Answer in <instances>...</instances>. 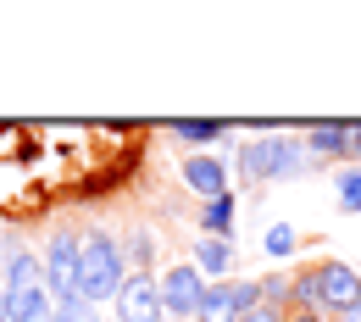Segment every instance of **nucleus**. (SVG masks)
Returning a JSON list of instances; mask_svg holds the SVG:
<instances>
[{"mask_svg":"<svg viewBox=\"0 0 361 322\" xmlns=\"http://www.w3.org/2000/svg\"><path fill=\"white\" fill-rule=\"evenodd\" d=\"M161 289L150 273H128V283L117 289V322H161Z\"/></svg>","mask_w":361,"mask_h":322,"instance_id":"obj_6","label":"nucleus"},{"mask_svg":"<svg viewBox=\"0 0 361 322\" xmlns=\"http://www.w3.org/2000/svg\"><path fill=\"white\" fill-rule=\"evenodd\" d=\"M317 295H322V311L350 317V311H361V273L350 261H322L317 267Z\"/></svg>","mask_w":361,"mask_h":322,"instance_id":"obj_5","label":"nucleus"},{"mask_svg":"<svg viewBox=\"0 0 361 322\" xmlns=\"http://www.w3.org/2000/svg\"><path fill=\"white\" fill-rule=\"evenodd\" d=\"M306 150L312 161H345V123H317L306 134Z\"/></svg>","mask_w":361,"mask_h":322,"instance_id":"obj_14","label":"nucleus"},{"mask_svg":"<svg viewBox=\"0 0 361 322\" xmlns=\"http://www.w3.org/2000/svg\"><path fill=\"white\" fill-rule=\"evenodd\" d=\"M156 289H161V311H167V317H195L212 283L200 278V267H195V261H173L167 273L156 278Z\"/></svg>","mask_w":361,"mask_h":322,"instance_id":"obj_3","label":"nucleus"},{"mask_svg":"<svg viewBox=\"0 0 361 322\" xmlns=\"http://www.w3.org/2000/svg\"><path fill=\"white\" fill-rule=\"evenodd\" d=\"M173 139L178 144H217V139H228V123L223 117H183V123H173Z\"/></svg>","mask_w":361,"mask_h":322,"instance_id":"obj_15","label":"nucleus"},{"mask_svg":"<svg viewBox=\"0 0 361 322\" xmlns=\"http://www.w3.org/2000/svg\"><path fill=\"white\" fill-rule=\"evenodd\" d=\"M345 161H361V123H345Z\"/></svg>","mask_w":361,"mask_h":322,"instance_id":"obj_23","label":"nucleus"},{"mask_svg":"<svg viewBox=\"0 0 361 322\" xmlns=\"http://www.w3.org/2000/svg\"><path fill=\"white\" fill-rule=\"evenodd\" d=\"M0 322H6V289H0Z\"/></svg>","mask_w":361,"mask_h":322,"instance_id":"obj_26","label":"nucleus"},{"mask_svg":"<svg viewBox=\"0 0 361 322\" xmlns=\"http://www.w3.org/2000/svg\"><path fill=\"white\" fill-rule=\"evenodd\" d=\"M183 189H195L200 200H217V194H228V167L217 156H189L183 161Z\"/></svg>","mask_w":361,"mask_h":322,"instance_id":"obj_7","label":"nucleus"},{"mask_svg":"<svg viewBox=\"0 0 361 322\" xmlns=\"http://www.w3.org/2000/svg\"><path fill=\"white\" fill-rule=\"evenodd\" d=\"M289 306H295V311H322V295H317V267L289 283Z\"/></svg>","mask_w":361,"mask_h":322,"instance_id":"obj_17","label":"nucleus"},{"mask_svg":"<svg viewBox=\"0 0 361 322\" xmlns=\"http://www.w3.org/2000/svg\"><path fill=\"white\" fill-rule=\"evenodd\" d=\"M339 322H361V311H350V317H339Z\"/></svg>","mask_w":361,"mask_h":322,"instance_id":"obj_27","label":"nucleus"},{"mask_svg":"<svg viewBox=\"0 0 361 322\" xmlns=\"http://www.w3.org/2000/svg\"><path fill=\"white\" fill-rule=\"evenodd\" d=\"M78 250H84V233L61 228V233L45 244V256H39L45 289L56 295V300H73V295H78Z\"/></svg>","mask_w":361,"mask_h":322,"instance_id":"obj_2","label":"nucleus"},{"mask_svg":"<svg viewBox=\"0 0 361 322\" xmlns=\"http://www.w3.org/2000/svg\"><path fill=\"white\" fill-rule=\"evenodd\" d=\"M262 250H267V261H289V256H295V228H289V223H272V228L262 233Z\"/></svg>","mask_w":361,"mask_h":322,"instance_id":"obj_16","label":"nucleus"},{"mask_svg":"<svg viewBox=\"0 0 361 322\" xmlns=\"http://www.w3.org/2000/svg\"><path fill=\"white\" fill-rule=\"evenodd\" d=\"M283 322H322V311H295V317H283Z\"/></svg>","mask_w":361,"mask_h":322,"instance_id":"obj_24","label":"nucleus"},{"mask_svg":"<svg viewBox=\"0 0 361 322\" xmlns=\"http://www.w3.org/2000/svg\"><path fill=\"white\" fill-rule=\"evenodd\" d=\"M233 261H239V256H233V239H206V233L195 239V267H200L206 283H228V278H233Z\"/></svg>","mask_w":361,"mask_h":322,"instance_id":"obj_8","label":"nucleus"},{"mask_svg":"<svg viewBox=\"0 0 361 322\" xmlns=\"http://www.w3.org/2000/svg\"><path fill=\"white\" fill-rule=\"evenodd\" d=\"M45 322H61V300H56V311H50V317H45Z\"/></svg>","mask_w":361,"mask_h":322,"instance_id":"obj_25","label":"nucleus"},{"mask_svg":"<svg viewBox=\"0 0 361 322\" xmlns=\"http://www.w3.org/2000/svg\"><path fill=\"white\" fill-rule=\"evenodd\" d=\"M123 283H128L123 244L106 228H90L84 233V250H78V300H84V306H106V300H117Z\"/></svg>","mask_w":361,"mask_h":322,"instance_id":"obj_1","label":"nucleus"},{"mask_svg":"<svg viewBox=\"0 0 361 322\" xmlns=\"http://www.w3.org/2000/svg\"><path fill=\"white\" fill-rule=\"evenodd\" d=\"M300 173H312V150H306V139L272 134V178H300Z\"/></svg>","mask_w":361,"mask_h":322,"instance_id":"obj_10","label":"nucleus"},{"mask_svg":"<svg viewBox=\"0 0 361 322\" xmlns=\"http://www.w3.org/2000/svg\"><path fill=\"white\" fill-rule=\"evenodd\" d=\"M61 322H100V317H94V306H84L73 295V300H61Z\"/></svg>","mask_w":361,"mask_h":322,"instance_id":"obj_21","label":"nucleus"},{"mask_svg":"<svg viewBox=\"0 0 361 322\" xmlns=\"http://www.w3.org/2000/svg\"><path fill=\"white\" fill-rule=\"evenodd\" d=\"M256 300H262V283H256V278H228V283H212V289H206V300H200V311H195V322H239Z\"/></svg>","mask_w":361,"mask_h":322,"instance_id":"obj_4","label":"nucleus"},{"mask_svg":"<svg viewBox=\"0 0 361 322\" xmlns=\"http://www.w3.org/2000/svg\"><path fill=\"white\" fill-rule=\"evenodd\" d=\"M233 211H239L233 189L217 194V200H206V211H200V233H206V239H233Z\"/></svg>","mask_w":361,"mask_h":322,"instance_id":"obj_13","label":"nucleus"},{"mask_svg":"<svg viewBox=\"0 0 361 322\" xmlns=\"http://www.w3.org/2000/svg\"><path fill=\"white\" fill-rule=\"evenodd\" d=\"M34 283H45L39 256H34V250H6V261H0V289L11 295V289H34Z\"/></svg>","mask_w":361,"mask_h":322,"instance_id":"obj_11","label":"nucleus"},{"mask_svg":"<svg viewBox=\"0 0 361 322\" xmlns=\"http://www.w3.org/2000/svg\"><path fill=\"white\" fill-rule=\"evenodd\" d=\"M150 250H156L150 228H134V233H128V244H123V256H128V261H139V273L150 267Z\"/></svg>","mask_w":361,"mask_h":322,"instance_id":"obj_19","label":"nucleus"},{"mask_svg":"<svg viewBox=\"0 0 361 322\" xmlns=\"http://www.w3.org/2000/svg\"><path fill=\"white\" fill-rule=\"evenodd\" d=\"M50 311H56V295H50L45 283L11 289V295H6V322H45Z\"/></svg>","mask_w":361,"mask_h":322,"instance_id":"obj_9","label":"nucleus"},{"mask_svg":"<svg viewBox=\"0 0 361 322\" xmlns=\"http://www.w3.org/2000/svg\"><path fill=\"white\" fill-rule=\"evenodd\" d=\"M289 283H295V278H283V273L262 278V300H267V306H278V311H283V306H289Z\"/></svg>","mask_w":361,"mask_h":322,"instance_id":"obj_20","label":"nucleus"},{"mask_svg":"<svg viewBox=\"0 0 361 322\" xmlns=\"http://www.w3.org/2000/svg\"><path fill=\"white\" fill-rule=\"evenodd\" d=\"M334 194H339V211L361 217V167L356 173H339V178H334Z\"/></svg>","mask_w":361,"mask_h":322,"instance_id":"obj_18","label":"nucleus"},{"mask_svg":"<svg viewBox=\"0 0 361 322\" xmlns=\"http://www.w3.org/2000/svg\"><path fill=\"white\" fill-rule=\"evenodd\" d=\"M239 178H245V184H267L272 178V134L239 144Z\"/></svg>","mask_w":361,"mask_h":322,"instance_id":"obj_12","label":"nucleus"},{"mask_svg":"<svg viewBox=\"0 0 361 322\" xmlns=\"http://www.w3.org/2000/svg\"><path fill=\"white\" fill-rule=\"evenodd\" d=\"M239 322H283V311H278V306H267V300H256V306H250Z\"/></svg>","mask_w":361,"mask_h":322,"instance_id":"obj_22","label":"nucleus"}]
</instances>
